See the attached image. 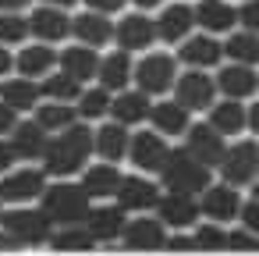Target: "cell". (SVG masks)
Masks as SVG:
<instances>
[{"label":"cell","mask_w":259,"mask_h":256,"mask_svg":"<svg viewBox=\"0 0 259 256\" xmlns=\"http://www.w3.org/2000/svg\"><path fill=\"white\" fill-rule=\"evenodd\" d=\"M71 32L78 36V43H85V47H100V43H107V40L114 36V25H110L107 15L89 11V15H78V18L71 22Z\"/></svg>","instance_id":"obj_25"},{"label":"cell","mask_w":259,"mask_h":256,"mask_svg":"<svg viewBox=\"0 0 259 256\" xmlns=\"http://www.w3.org/2000/svg\"><path fill=\"white\" fill-rule=\"evenodd\" d=\"M163 181L170 192H192L199 196L206 185H209V164H202L199 157H192L188 150H170L163 167H160Z\"/></svg>","instance_id":"obj_3"},{"label":"cell","mask_w":259,"mask_h":256,"mask_svg":"<svg viewBox=\"0 0 259 256\" xmlns=\"http://www.w3.org/2000/svg\"><path fill=\"white\" fill-rule=\"evenodd\" d=\"M11 164H15V146L11 142H0V174L11 171Z\"/></svg>","instance_id":"obj_46"},{"label":"cell","mask_w":259,"mask_h":256,"mask_svg":"<svg viewBox=\"0 0 259 256\" xmlns=\"http://www.w3.org/2000/svg\"><path fill=\"white\" fill-rule=\"evenodd\" d=\"M213 96H217V82L206 75V71H185L178 82H174V100L188 111H206L213 107Z\"/></svg>","instance_id":"obj_7"},{"label":"cell","mask_w":259,"mask_h":256,"mask_svg":"<svg viewBox=\"0 0 259 256\" xmlns=\"http://www.w3.org/2000/svg\"><path fill=\"white\" fill-rule=\"evenodd\" d=\"M47 189V171H36V167H22V171H11L0 181V203H29L36 196H43Z\"/></svg>","instance_id":"obj_8"},{"label":"cell","mask_w":259,"mask_h":256,"mask_svg":"<svg viewBox=\"0 0 259 256\" xmlns=\"http://www.w3.org/2000/svg\"><path fill=\"white\" fill-rule=\"evenodd\" d=\"M43 4H54V8H71L75 0H43Z\"/></svg>","instance_id":"obj_52"},{"label":"cell","mask_w":259,"mask_h":256,"mask_svg":"<svg viewBox=\"0 0 259 256\" xmlns=\"http://www.w3.org/2000/svg\"><path fill=\"white\" fill-rule=\"evenodd\" d=\"M114 40L121 43V50H146V47H153V40H156V22L153 18H146V15H128V18H121V25L114 29Z\"/></svg>","instance_id":"obj_12"},{"label":"cell","mask_w":259,"mask_h":256,"mask_svg":"<svg viewBox=\"0 0 259 256\" xmlns=\"http://www.w3.org/2000/svg\"><path fill=\"white\" fill-rule=\"evenodd\" d=\"M93 150H96L93 146V132L85 125H68V128H61L57 139L47 142V150H43V171L57 174V178H68V174H75V171L85 167V160L93 157Z\"/></svg>","instance_id":"obj_1"},{"label":"cell","mask_w":259,"mask_h":256,"mask_svg":"<svg viewBox=\"0 0 259 256\" xmlns=\"http://www.w3.org/2000/svg\"><path fill=\"white\" fill-rule=\"evenodd\" d=\"M0 89H4V86H0Z\"/></svg>","instance_id":"obj_54"},{"label":"cell","mask_w":259,"mask_h":256,"mask_svg":"<svg viewBox=\"0 0 259 256\" xmlns=\"http://www.w3.org/2000/svg\"><path fill=\"white\" fill-rule=\"evenodd\" d=\"M15 64H18V71H22V75L39 79V75H47V71L57 64V54H54V47H50V43H36V47H25V50L15 57Z\"/></svg>","instance_id":"obj_30"},{"label":"cell","mask_w":259,"mask_h":256,"mask_svg":"<svg viewBox=\"0 0 259 256\" xmlns=\"http://www.w3.org/2000/svg\"><path fill=\"white\" fill-rule=\"evenodd\" d=\"M0 96H4V103H11L15 111H32V107H36V100L43 96V89H39V86H36L29 75H22V79H11V82H4Z\"/></svg>","instance_id":"obj_31"},{"label":"cell","mask_w":259,"mask_h":256,"mask_svg":"<svg viewBox=\"0 0 259 256\" xmlns=\"http://www.w3.org/2000/svg\"><path fill=\"white\" fill-rule=\"evenodd\" d=\"M43 96L47 100H61V103H71V100H78L82 96V82L78 79H71L68 71H54L50 79H43Z\"/></svg>","instance_id":"obj_35"},{"label":"cell","mask_w":259,"mask_h":256,"mask_svg":"<svg viewBox=\"0 0 259 256\" xmlns=\"http://www.w3.org/2000/svg\"><path fill=\"white\" fill-rule=\"evenodd\" d=\"M149 96L139 89V93H121L117 100H110V114H114V121H121V125H139V121H146L149 118Z\"/></svg>","instance_id":"obj_28"},{"label":"cell","mask_w":259,"mask_h":256,"mask_svg":"<svg viewBox=\"0 0 259 256\" xmlns=\"http://www.w3.org/2000/svg\"><path fill=\"white\" fill-rule=\"evenodd\" d=\"M192 157H199L202 164H220V157H224V135L213 128V125H188V146H185Z\"/></svg>","instance_id":"obj_14"},{"label":"cell","mask_w":259,"mask_h":256,"mask_svg":"<svg viewBox=\"0 0 259 256\" xmlns=\"http://www.w3.org/2000/svg\"><path fill=\"white\" fill-rule=\"evenodd\" d=\"M163 245L174 249V252H185V249H195V238H188V235H174V238H167Z\"/></svg>","instance_id":"obj_45"},{"label":"cell","mask_w":259,"mask_h":256,"mask_svg":"<svg viewBox=\"0 0 259 256\" xmlns=\"http://www.w3.org/2000/svg\"><path fill=\"white\" fill-rule=\"evenodd\" d=\"M135 4H139V8H146V11H149V8H160V4H163V0H135Z\"/></svg>","instance_id":"obj_51"},{"label":"cell","mask_w":259,"mask_h":256,"mask_svg":"<svg viewBox=\"0 0 259 256\" xmlns=\"http://www.w3.org/2000/svg\"><path fill=\"white\" fill-rule=\"evenodd\" d=\"M0 224H4L22 245H39V242H50V217L43 213V210H29V206H22V210H11V213H4L0 217Z\"/></svg>","instance_id":"obj_5"},{"label":"cell","mask_w":259,"mask_h":256,"mask_svg":"<svg viewBox=\"0 0 259 256\" xmlns=\"http://www.w3.org/2000/svg\"><path fill=\"white\" fill-rule=\"evenodd\" d=\"M156 199H160V192L149 178H121V185H117V203L124 210H153Z\"/></svg>","instance_id":"obj_20"},{"label":"cell","mask_w":259,"mask_h":256,"mask_svg":"<svg viewBox=\"0 0 259 256\" xmlns=\"http://www.w3.org/2000/svg\"><path fill=\"white\" fill-rule=\"evenodd\" d=\"M29 32V22L18 15V11H8V15H0V43H22Z\"/></svg>","instance_id":"obj_38"},{"label":"cell","mask_w":259,"mask_h":256,"mask_svg":"<svg viewBox=\"0 0 259 256\" xmlns=\"http://www.w3.org/2000/svg\"><path fill=\"white\" fill-rule=\"evenodd\" d=\"M217 89H220L224 96H231V100H245V96H252V93L259 89V79H255L252 64H231V68L220 71Z\"/></svg>","instance_id":"obj_19"},{"label":"cell","mask_w":259,"mask_h":256,"mask_svg":"<svg viewBox=\"0 0 259 256\" xmlns=\"http://www.w3.org/2000/svg\"><path fill=\"white\" fill-rule=\"evenodd\" d=\"M132 57H128V50H117V54H107L103 61H100V86L103 89H124L128 82H132Z\"/></svg>","instance_id":"obj_26"},{"label":"cell","mask_w":259,"mask_h":256,"mask_svg":"<svg viewBox=\"0 0 259 256\" xmlns=\"http://www.w3.org/2000/svg\"><path fill=\"white\" fill-rule=\"evenodd\" d=\"M132 75H135V82H139V89H142L146 96H160V93L174 89V82H178V64H174L170 54H149V57H142V61L135 64Z\"/></svg>","instance_id":"obj_4"},{"label":"cell","mask_w":259,"mask_h":256,"mask_svg":"<svg viewBox=\"0 0 259 256\" xmlns=\"http://www.w3.org/2000/svg\"><path fill=\"white\" fill-rule=\"evenodd\" d=\"M192 25H195V11L185 8V4H170L156 18V36L167 40V43H178V40H188Z\"/></svg>","instance_id":"obj_17"},{"label":"cell","mask_w":259,"mask_h":256,"mask_svg":"<svg viewBox=\"0 0 259 256\" xmlns=\"http://www.w3.org/2000/svg\"><path fill=\"white\" fill-rule=\"evenodd\" d=\"M245 121H248V128H252V132H259V103H252V107H248Z\"/></svg>","instance_id":"obj_50"},{"label":"cell","mask_w":259,"mask_h":256,"mask_svg":"<svg viewBox=\"0 0 259 256\" xmlns=\"http://www.w3.org/2000/svg\"><path fill=\"white\" fill-rule=\"evenodd\" d=\"M18 245H22V242H18V238H15V235H11L8 228H4V231H0V252H15Z\"/></svg>","instance_id":"obj_47"},{"label":"cell","mask_w":259,"mask_h":256,"mask_svg":"<svg viewBox=\"0 0 259 256\" xmlns=\"http://www.w3.org/2000/svg\"><path fill=\"white\" fill-rule=\"evenodd\" d=\"M89 192L82 185H71V181H61V185H50L43 189V213L54 221V224H85L89 217Z\"/></svg>","instance_id":"obj_2"},{"label":"cell","mask_w":259,"mask_h":256,"mask_svg":"<svg viewBox=\"0 0 259 256\" xmlns=\"http://www.w3.org/2000/svg\"><path fill=\"white\" fill-rule=\"evenodd\" d=\"M220 171L227 185H248L259 178V146L255 142H238L231 150H224L220 157Z\"/></svg>","instance_id":"obj_6"},{"label":"cell","mask_w":259,"mask_h":256,"mask_svg":"<svg viewBox=\"0 0 259 256\" xmlns=\"http://www.w3.org/2000/svg\"><path fill=\"white\" fill-rule=\"evenodd\" d=\"M57 64H61V71H68L78 82H89V79L100 75V54H96V47H85V43L68 47L64 54H57Z\"/></svg>","instance_id":"obj_15"},{"label":"cell","mask_w":259,"mask_h":256,"mask_svg":"<svg viewBox=\"0 0 259 256\" xmlns=\"http://www.w3.org/2000/svg\"><path fill=\"white\" fill-rule=\"evenodd\" d=\"M29 32H32L39 43H61L64 36H71V18L64 15V8L39 4V8L29 15Z\"/></svg>","instance_id":"obj_9"},{"label":"cell","mask_w":259,"mask_h":256,"mask_svg":"<svg viewBox=\"0 0 259 256\" xmlns=\"http://www.w3.org/2000/svg\"><path fill=\"white\" fill-rule=\"evenodd\" d=\"M199 210H202L209 221L224 224V221L238 217L241 199H238V192H234L231 185H206V189H202V203H199Z\"/></svg>","instance_id":"obj_13"},{"label":"cell","mask_w":259,"mask_h":256,"mask_svg":"<svg viewBox=\"0 0 259 256\" xmlns=\"http://www.w3.org/2000/svg\"><path fill=\"white\" fill-rule=\"evenodd\" d=\"M192 238H195V249H209V252L227 249V231H220V224H217V221H213V224H202Z\"/></svg>","instance_id":"obj_39"},{"label":"cell","mask_w":259,"mask_h":256,"mask_svg":"<svg viewBox=\"0 0 259 256\" xmlns=\"http://www.w3.org/2000/svg\"><path fill=\"white\" fill-rule=\"evenodd\" d=\"M238 22H245L248 32H259V0H245L238 11Z\"/></svg>","instance_id":"obj_41"},{"label":"cell","mask_w":259,"mask_h":256,"mask_svg":"<svg viewBox=\"0 0 259 256\" xmlns=\"http://www.w3.org/2000/svg\"><path fill=\"white\" fill-rule=\"evenodd\" d=\"M29 4H32V0H0V11H22Z\"/></svg>","instance_id":"obj_49"},{"label":"cell","mask_w":259,"mask_h":256,"mask_svg":"<svg viewBox=\"0 0 259 256\" xmlns=\"http://www.w3.org/2000/svg\"><path fill=\"white\" fill-rule=\"evenodd\" d=\"M11 68H15V57H11V50L4 43H0V75H8Z\"/></svg>","instance_id":"obj_48"},{"label":"cell","mask_w":259,"mask_h":256,"mask_svg":"<svg viewBox=\"0 0 259 256\" xmlns=\"http://www.w3.org/2000/svg\"><path fill=\"white\" fill-rule=\"evenodd\" d=\"M121 238H124L128 249H160V245L167 242V235H163V221H160V217H139V221L124 224Z\"/></svg>","instance_id":"obj_16"},{"label":"cell","mask_w":259,"mask_h":256,"mask_svg":"<svg viewBox=\"0 0 259 256\" xmlns=\"http://www.w3.org/2000/svg\"><path fill=\"white\" fill-rule=\"evenodd\" d=\"M238 217L245 221V228H252V231L259 235V199H252V203H245V206L238 210Z\"/></svg>","instance_id":"obj_42"},{"label":"cell","mask_w":259,"mask_h":256,"mask_svg":"<svg viewBox=\"0 0 259 256\" xmlns=\"http://www.w3.org/2000/svg\"><path fill=\"white\" fill-rule=\"evenodd\" d=\"M89 4V11H100V15H114V11H121L128 0H85Z\"/></svg>","instance_id":"obj_43"},{"label":"cell","mask_w":259,"mask_h":256,"mask_svg":"<svg viewBox=\"0 0 259 256\" xmlns=\"http://www.w3.org/2000/svg\"><path fill=\"white\" fill-rule=\"evenodd\" d=\"M85 228L93 231L96 242H110V238H117V235L124 231V206L117 203V206H96V210H89Z\"/></svg>","instance_id":"obj_23"},{"label":"cell","mask_w":259,"mask_h":256,"mask_svg":"<svg viewBox=\"0 0 259 256\" xmlns=\"http://www.w3.org/2000/svg\"><path fill=\"white\" fill-rule=\"evenodd\" d=\"M156 210H160V221L170 224V228H188L202 213L192 192H167L163 199H156Z\"/></svg>","instance_id":"obj_11"},{"label":"cell","mask_w":259,"mask_h":256,"mask_svg":"<svg viewBox=\"0 0 259 256\" xmlns=\"http://www.w3.org/2000/svg\"><path fill=\"white\" fill-rule=\"evenodd\" d=\"M224 54L234 61V64H259V32H234L227 43H224Z\"/></svg>","instance_id":"obj_34"},{"label":"cell","mask_w":259,"mask_h":256,"mask_svg":"<svg viewBox=\"0 0 259 256\" xmlns=\"http://www.w3.org/2000/svg\"><path fill=\"white\" fill-rule=\"evenodd\" d=\"M50 245H54L57 252H89V249L96 245V238H93V231L82 228V224H64L61 231L50 235Z\"/></svg>","instance_id":"obj_33"},{"label":"cell","mask_w":259,"mask_h":256,"mask_svg":"<svg viewBox=\"0 0 259 256\" xmlns=\"http://www.w3.org/2000/svg\"><path fill=\"white\" fill-rule=\"evenodd\" d=\"M110 111V96H107V89L100 86V89H85L82 96H78V114L82 118H103Z\"/></svg>","instance_id":"obj_37"},{"label":"cell","mask_w":259,"mask_h":256,"mask_svg":"<svg viewBox=\"0 0 259 256\" xmlns=\"http://www.w3.org/2000/svg\"><path fill=\"white\" fill-rule=\"evenodd\" d=\"M93 146H96V153L103 157V160H121L124 153H128V132H124V125L121 121H110V125H103L96 135H93Z\"/></svg>","instance_id":"obj_29"},{"label":"cell","mask_w":259,"mask_h":256,"mask_svg":"<svg viewBox=\"0 0 259 256\" xmlns=\"http://www.w3.org/2000/svg\"><path fill=\"white\" fill-rule=\"evenodd\" d=\"M195 22L213 36V32H231L238 22V11L227 4V0H199L195 8Z\"/></svg>","instance_id":"obj_18"},{"label":"cell","mask_w":259,"mask_h":256,"mask_svg":"<svg viewBox=\"0 0 259 256\" xmlns=\"http://www.w3.org/2000/svg\"><path fill=\"white\" fill-rule=\"evenodd\" d=\"M227 249H238V252H259V235L252 228H238L227 235Z\"/></svg>","instance_id":"obj_40"},{"label":"cell","mask_w":259,"mask_h":256,"mask_svg":"<svg viewBox=\"0 0 259 256\" xmlns=\"http://www.w3.org/2000/svg\"><path fill=\"white\" fill-rule=\"evenodd\" d=\"M11 146H15V157L36 160L47 150V128L39 121H22V125L11 128Z\"/></svg>","instance_id":"obj_21"},{"label":"cell","mask_w":259,"mask_h":256,"mask_svg":"<svg viewBox=\"0 0 259 256\" xmlns=\"http://www.w3.org/2000/svg\"><path fill=\"white\" fill-rule=\"evenodd\" d=\"M220 54H224V47L209 32L206 36H188V43H181V50H178V57L192 68H213L220 61Z\"/></svg>","instance_id":"obj_24"},{"label":"cell","mask_w":259,"mask_h":256,"mask_svg":"<svg viewBox=\"0 0 259 256\" xmlns=\"http://www.w3.org/2000/svg\"><path fill=\"white\" fill-rule=\"evenodd\" d=\"M209 125L220 132V135H238L245 128V107L238 100H224L217 107H209Z\"/></svg>","instance_id":"obj_32"},{"label":"cell","mask_w":259,"mask_h":256,"mask_svg":"<svg viewBox=\"0 0 259 256\" xmlns=\"http://www.w3.org/2000/svg\"><path fill=\"white\" fill-rule=\"evenodd\" d=\"M117 185H121V171L114 167V160H103V164H96L82 174V189L89 192V199L117 196Z\"/></svg>","instance_id":"obj_22"},{"label":"cell","mask_w":259,"mask_h":256,"mask_svg":"<svg viewBox=\"0 0 259 256\" xmlns=\"http://www.w3.org/2000/svg\"><path fill=\"white\" fill-rule=\"evenodd\" d=\"M255 199H259V178H255Z\"/></svg>","instance_id":"obj_53"},{"label":"cell","mask_w":259,"mask_h":256,"mask_svg":"<svg viewBox=\"0 0 259 256\" xmlns=\"http://www.w3.org/2000/svg\"><path fill=\"white\" fill-rule=\"evenodd\" d=\"M18 121H15V107L11 103H0V135H4V132H11Z\"/></svg>","instance_id":"obj_44"},{"label":"cell","mask_w":259,"mask_h":256,"mask_svg":"<svg viewBox=\"0 0 259 256\" xmlns=\"http://www.w3.org/2000/svg\"><path fill=\"white\" fill-rule=\"evenodd\" d=\"M128 153H132V164L139 171H160L170 150H167L160 132H139L135 139H128Z\"/></svg>","instance_id":"obj_10"},{"label":"cell","mask_w":259,"mask_h":256,"mask_svg":"<svg viewBox=\"0 0 259 256\" xmlns=\"http://www.w3.org/2000/svg\"><path fill=\"white\" fill-rule=\"evenodd\" d=\"M36 121H39L47 132H61V128L75 125V107H71V103H61V100H50V103L36 107Z\"/></svg>","instance_id":"obj_36"},{"label":"cell","mask_w":259,"mask_h":256,"mask_svg":"<svg viewBox=\"0 0 259 256\" xmlns=\"http://www.w3.org/2000/svg\"><path fill=\"white\" fill-rule=\"evenodd\" d=\"M149 121L160 135H181V132H188V107H181L178 100H167L149 111Z\"/></svg>","instance_id":"obj_27"}]
</instances>
